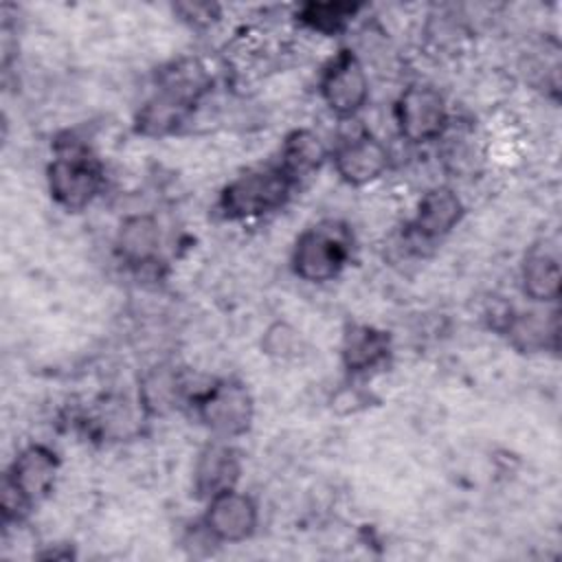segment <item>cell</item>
<instances>
[{"instance_id":"obj_18","label":"cell","mask_w":562,"mask_h":562,"mask_svg":"<svg viewBox=\"0 0 562 562\" xmlns=\"http://www.w3.org/2000/svg\"><path fill=\"white\" fill-rule=\"evenodd\" d=\"M358 11L360 4L353 2H307L299 9L296 18L305 29L334 37L349 26Z\"/></svg>"},{"instance_id":"obj_16","label":"cell","mask_w":562,"mask_h":562,"mask_svg":"<svg viewBox=\"0 0 562 562\" xmlns=\"http://www.w3.org/2000/svg\"><path fill=\"white\" fill-rule=\"evenodd\" d=\"M325 160H327V147H325L323 138L312 130H305V127L292 130L281 145L279 165L296 182L301 178L318 171Z\"/></svg>"},{"instance_id":"obj_9","label":"cell","mask_w":562,"mask_h":562,"mask_svg":"<svg viewBox=\"0 0 562 562\" xmlns=\"http://www.w3.org/2000/svg\"><path fill=\"white\" fill-rule=\"evenodd\" d=\"M463 213H465V206L461 198L454 193V189L446 184L432 187L417 202L415 215L408 224L411 235L415 241H422V244L437 241L446 237L463 220Z\"/></svg>"},{"instance_id":"obj_11","label":"cell","mask_w":562,"mask_h":562,"mask_svg":"<svg viewBox=\"0 0 562 562\" xmlns=\"http://www.w3.org/2000/svg\"><path fill=\"white\" fill-rule=\"evenodd\" d=\"M241 472L239 454L224 439H215L204 446L193 465V492L198 498L209 501L211 496L237 485Z\"/></svg>"},{"instance_id":"obj_6","label":"cell","mask_w":562,"mask_h":562,"mask_svg":"<svg viewBox=\"0 0 562 562\" xmlns=\"http://www.w3.org/2000/svg\"><path fill=\"white\" fill-rule=\"evenodd\" d=\"M395 125L408 143H430L439 138L448 125L446 99L426 83H411L402 90L393 108Z\"/></svg>"},{"instance_id":"obj_12","label":"cell","mask_w":562,"mask_h":562,"mask_svg":"<svg viewBox=\"0 0 562 562\" xmlns=\"http://www.w3.org/2000/svg\"><path fill=\"white\" fill-rule=\"evenodd\" d=\"M184 382L173 364H156L138 380V406L149 417L169 415L180 406Z\"/></svg>"},{"instance_id":"obj_17","label":"cell","mask_w":562,"mask_h":562,"mask_svg":"<svg viewBox=\"0 0 562 562\" xmlns=\"http://www.w3.org/2000/svg\"><path fill=\"white\" fill-rule=\"evenodd\" d=\"M505 334L509 342L520 351H540L558 338L555 314L544 316V312H525L509 316L505 323Z\"/></svg>"},{"instance_id":"obj_7","label":"cell","mask_w":562,"mask_h":562,"mask_svg":"<svg viewBox=\"0 0 562 562\" xmlns=\"http://www.w3.org/2000/svg\"><path fill=\"white\" fill-rule=\"evenodd\" d=\"M259 522V509L252 496L237 487L224 490L206 501L202 527L215 544H235L250 538Z\"/></svg>"},{"instance_id":"obj_5","label":"cell","mask_w":562,"mask_h":562,"mask_svg":"<svg viewBox=\"0 0 562 562\" xmlns=\"http://www.w3.org/2000/svg\"><path fill=\"white\" fill-rule=\"evenodd\" d=\"M318 92L338 119H351L364 108L369 99V77L353 50L342 48L327 61L318 79Z\"/></svg>"},{"instance_id":"obj_19","label":"cell","mask_w":562,"mask_h":562,"mask_svg":"<svg viewBox=\"0 0 562 562\" xmlns=\"http://www.w3.org/2000/svg\"><path fill=\"white\" fill-rule=\"evenodd\" d=\"M189 110H191L189 105L171 99L165 92H158L140 108L136 116V130L145 136L169 134L184 121Z\"/></svg>"},{"instance_id":"obj_20","label":"cell","mask_w":562,"mask_h":562,"mask_svg":"<svg viewBox=\"0 0 562 562\" xmlns=\"http://www.w3.org/2000/svg\"><path fill=\"white\" fill-rule=\"evenodd\" d=\"M261 349L274 360H290L301 349V336L290 323H272L261 338Z\"/></svg>"},{"instance_id":"obj_1","label":"cell","mask_w":562,"mask_h":562,"mask_svg":"<svg viewBox=\"0 0 562 562\" xmlns=\"http://www.w3.org/2000/svg\"><path fill=\"white\" fill-rule=\"evenodd\" d=\"M296 180L279 165H266L244 171L241 176L233 178L217 198V213L228 222H241L261 217L281 209Z\"/></svg>"},{"instance_id":"obj_14","label":"cell","mask_w":562,"mask_h":562,"mask_svg":"<svg viewBox=\"0 0 562 562\" xmlns=\"http://www.w3.org/2000/svg\"><path fill=\"white\" fill-rule=\"evenodd\" d=\"M391 338L386 331L371 325H351L342 336V364L349 373H364L386 360Z\"/></svg>"},{"instance_id":"obj_21","label":"cell","mask_w":562,"mask_h":562,"mask_svg":"<svg viewBox=\"0 0 562 562\" xmlns=\"http://www.w3.org/2000/svg\"><path fill=\"white\" fill-rule=\"evenodd\" d=\"M176 11L178 13H182V18H187L191 24H209L213 18H215V13H217V7L215 4H198V2H193V4H178L176 7Z\"/></svg>"},{"instance_id":"obj_10","label":"cell","mask_w":562,"mask_h":562,"mask_svg":"<svg viewBox=\"0 0 562 562\" xmlns=\"http://www.w3.org/2000/svg\"><path fill=\"white\" fill-rule=\"evenodd\" d=\"M57 468V454L42 443H33L20 450L2 481L20 492L31 505H35L53 490Z\"/></svg>"},{"instance_id":"obj_15","label":"cell","mask_w":562,"mask_h":562,"mask_svg":"<svg viewBox=\"0 0 562 562\" xmlns=\"http://www.w3.org/2000/svg\"><path fill=\"white\" fill-rule=\"evenodd\" d=\"M525 296L538 303H553L560 296V261L544 248H531L520 266Z\"/></svg>"},{"instance_id":"obj_4","label":"cell","mask_w":562,"mask_h":562,"mask_svg":"<svg viewBox=\"0 0 562 562\" xmlns=\"http://www.w3.org/2000/svg\"><path fill=\"white\" fill-rule=\"evenodd\" d=\"M195 413L211 435L217 439H235L250 430L255 402L244 382L224 378L195 397Z\"/></svg>"},{"instance_id":"obj_8","label":"cell","mask_w":562,"mask_h":562,"mask_svg":"<svg viewBox=\"0 0 562 562\" xmlns=\"http://www.w3.org/2000/svg\"><path fill=\"white\" fill-rule=\"evenodd\" d=\"M389 160L386 145L371 132H358L334 149L336 173L351 187H364L378 180L389 169Z\"/></svg>"},{"instance_id":"obj_2","label":"cell","mask_w":562,"mask_h":562,"mask_svg":"<svg viewBox=\"0 0 562 562\" xmlns=\"http://www.w3.org/2000/svg\"><path fill=\"white\" fill-rule=\"evenodd\" d=\"M351 257V235L345 224L327 220L305 228L292 248V270L307 283L336 279Z\"/></svg>"},{"instance_id":"obj_3","label":"cell","mask_w":562,"mask_h":562,"mask_svg":"<svg viewBox=\"0 0 562 562\" xmlns=\"http://www.w3.org/2000/svg\"><path fill=\"white\" fill-rule=\"evenodd\" d=\"M50 198L66 211H83L103 189V167L81 147H61L46 169Z\"/></svg>"},{"instance_id":"obj_13","label":"cell","mask_w":562,"mask_h":562,"mask_svg":"<svg viewBox=\"0 0 562 562\" xmlns=\"http://www.w3.org/2000/svg\"><path fill=\"white\" fill-rule=\"evenodd\" d=\"M116 255L130 266H147L160 250V226L154 215L138 213L121 222L116 231Z\"/></svg>"}]
</instances>
